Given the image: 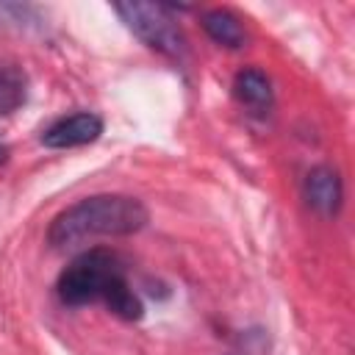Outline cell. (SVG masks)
I'll return each mask as SVG.
<instances>
[{"label":"cell","mask_w":355,"mask_h":355,"mask_svg":"<svg viewBox=\"0 0 355 355\" xmlns=\"http://www.w3.org/2000/svg\"><path fill=\"white\" fill-rule=\"evenodd\" d=\"M144 225L147 208L141 200L128 194H94L61 211L47 230V241L55 250H69L97 236H130Z\"/></svg>","instance_id":"obj_1"},{"label":"cell","mask_w":355,"mask_h":355,"mask_svg":"<svg viewBox=\"0 0 355 355\" xmlns=\"http://www.w3.org/2000/svg\"><path fill=\"white\" fill-rule=\"evenodd\" d=\"M125 275L122 261L108 250H89L78 255L58 277V297L67 305L103 302L108 286Z\"/></svg>","instance_id":"obj_2"},{"label":"cell","mask_w":355,"mask_h":355,"mask_svg":"<svg viewBox=\"0 0 355 355\" xmlns=\"http://www.w3.org/2000/svg\"><path fill=\"white\" fill-rule=\"evenodd\" d=\"M114 11L122 22L153 50L180 58L186 53V36L172 17V8L164 3H116Z\"/></svg>","instance_id":"obj_3"},{"label":"cell","mask_w":355,"mask_h":355,"mask_svg":"<svg viewBox=\"0 0 355 355\" xmlns=\"http://www.w3.org/2000/svg\"><path fill=\"white\" fill-rule=\"evenodd\" d=\"M100 133H103V119L97 114L80 111V114H72V116H64V119L53 122L42 133V144L50 147V150H69V147L92 144Z\"/></svg>","instance_id":"obj_4"},{"label":"cell","mask_w":355,"mask_h":355,"mask_svg":"<svg viewBox=\"0 0 355 355\" xmlns=\"http://www.w3.org/2000/svg\"><path fill=\"white\" fill-rule=\"evenodd\" d=\"M302 194H305L308 205H311L316 214H322V216L338 214L341 200H344V189H341L338 172L330 169V166H313V169L305 175Z\"/></svg>","instance_id":"obj_5"},{"label":"cell","mask_w":355,"mask_h":355,"mask_svg":"<svg viewBox=\"0 0 355 355\" xmlns=\"http://www.w3.org/2000/svg\"><path fill=\"white\" fill-rule=\"evenodd\" d=\"M202 28H205V33L216 44L230 47V50H239L244 44V39H247L241 19L233 11H227V8H211V11H205L202 14Z\"/></svg>","instance_id":"obj_6"},{"label":"cell","mask_w":355,"mask_h":355,"mask_svg":"<svg viewBox=\"0 0 355 355\" xmlns=\"http://www.w3.org/2000/svg\"><path fill=\"white\" fill-rule=\"evenodd\" d=\"M233 94L241 105L263 111L272 105V83L261 69H241L233 80Z\"/></svg>","instance_id":"obj_7"},{"label":"cell","mask_w":355,"mask_h":355,"mask_svg":"<svg viewBox=\"0 0 355 355\" xmlns=\"http://www.w3.org/2000/svg\"><path fill=\"white\" fill-rule=\"evenodd\" d=\"M103 302L108 305L111 313H116L119 319H128V322H136V319H141V313H144V305H141L139 294L130 288V283H128L125 275L116 277V280L108 286V291L103 294Z\"/></svg>","instance_id":"obj_8"},{"label":"cell","mask_w":355,"mask_h":355,"mask_svg":"<svg viewBox=\"0 0 355 355\" xmlns=\"http://www.w3.org/2000/svg\"><path fill=\"white\" fill-rule=\"evenodd\" d=\"M28 78L17 64L0 61V114H11L25 103Z\"/></svg>","instance_id":"obj_9"},{"label":"cell","mask_w":355,"mask_h":355,"mask_svg":"<svg viewBox=\"0 0 355 355\" xmlns=\"http://www.w3.org/2000/svg\"><path fill=\"white\" fill-rule=\"evenodd\" d=\"M3 158H6V147L0 144V161H3Z\"/></svg>","instance_id":"obj_10"}]
</instances>
